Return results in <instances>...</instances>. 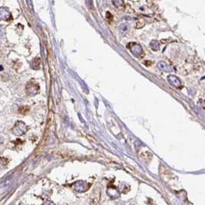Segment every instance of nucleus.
Wrapping results in <instances>:
<instances>
[{"mask_svg":"<svg viewBox=\"0 0 205 205\" xmlns=\"http://www.w3.org/2000/svg\"><path fill=\"white\" fill-rule=\"evenodd\" d=\"M1 17L3 19H11V14L9 10L6 8H1Z\"/></svg>","mask_w":205,"mask_h":205,"instance_id":"nucleus-1","label":"nucleus"},{"mask_svg":"<svg viewBox=\"0 0 205 205\" xmlns=\"http://www.w3.org/2000/svg\"><path fill=\"white\" fill-rule=\"evenodd\" d=\"M86 4H87L88 7L90 8V9H92L93 8V5H92V0H86Z\"/></svg>","mask_w":205,"mask_h":205,"instance_id":"nucleus-3","label":"nucleus"},{"mask_svg":"<svg viewBox=\"0 0 205 205\" xmlns=\"http://www.w3.org/2000/svg\"><path fill=\"white\" fill-rule=\"evenodd\" d=\"M106 17H107V19H112V18H113L112 15H111V14L109 12H107V13H106Z\"/></svg>","mask_w":205,"mask_h":205,"instance_id":"nucleus-5","label":"nucleus"},{"mask_svg":"<svg viewBox=\"0 0 205 205\" xmlns=\"http://www.w3.org/2000/svg\"><path fill=\"white\" fill-rule=\"evenodd\" d=\"M113 5L115 6L117 8H121L124 6V0H113Z\"/></svg>","mask_w":205,"mask_h":205,"instance_id":"nucleus-2","label":"nucleus"},{"mask_svg":"<svg viewBox=\"0 0 205 205\" xmlns=\"http://www.w3.org/2000/svg\"><path fill=\"white\" fill-rule=\"evenodd\" d=\"M26 2H27V4L28 6H29V8H30L31 9H32V0H26Z\"/></svg>","mask_w":205,"mask_h":205,"instance_id":"nucleus-4","label":"nucleus"}]
</instances>
